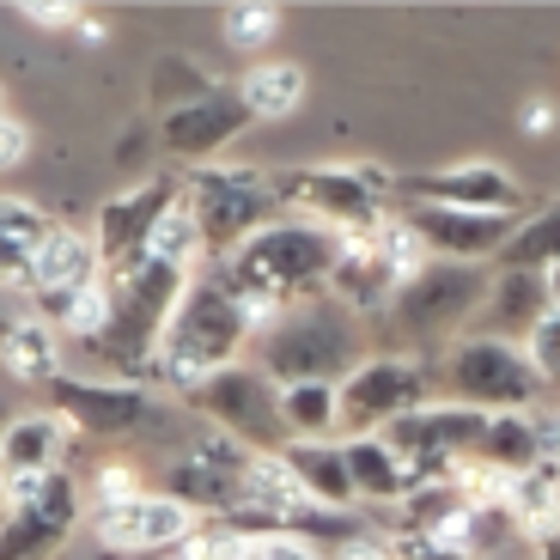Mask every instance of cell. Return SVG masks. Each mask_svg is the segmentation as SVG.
<instances>
[{
  "instance_id": "1",
  "label": "cell",
  "mask_w": 560,
  "mask_h": 560,
  "mask_svg": "<svg viewBox=\"0 0 560 560\" xmlns=\"http://www.w3.org/2000/svg\"><path fill=\"white\" fill-rule=\"evenodd\" d=\"M341 250H348L341 232L305 220V213H287V220L262 225L220 275H225V287L250 305V317L268 329V323L287 317L293 305L329 299V280H336V268H341Z\"/></svg>"
},
{
  "instance_id": "2",
  "label": "cell",
  "mask_w": 560,
  "mask_h": 560,
  "mask_svg": "<svg viewBox=\"0 0 560 560\" xmlns=\"http://www.w3.org/2000/svg\"><path fill=\"white\" fill-rule=\"evenodd\" d=\"M365 353V329L341 299H311L293 305L287 317H275L262 329V353H256V372L287 390V384H348Z\"/></svg>"
},
{
  "instance_id": "3",
  "label": "cell",
  "mask_w": 560,
  "mask_h": 560,
  "mask_svg": "<svg viewBox=\"0 0 560 560\" xmlns=\"http://www.w3.org/2000/svg\"><path fill=\"white\" fill-rule=\"evenodd\" d=\"M250 329H256L250 305L225 287V275H196L189 280V293H183V305L171 311L153 365L165 372L171 384H183V396H189L196 384H208L213 372L238 365Z\"/></svg>"
},
{
  "instance_id": "4",
  "label": "cell",
  "mask_w": 560,
  "mask_h": 560,
  "mask_svg": "<svg viewBox=\"0 0 560 560\" xmlns=\"http://www.w3.org/2000/svg\"><path fill=\"white\" fill-rule=\"evenodd\" d=\"M402 196V183L384 165H305L280 171V201L287 213L329 225L341 238H372L390 220V201Z\"/></svg>"
},
{
  "instance_id": "5",
  "label": "cell",
  "mask_w": 560,
  "mask_h": 560,
  "mask_svg": "<svg viewBox=\"0 0 560 560\" xmlns=\"http://www.w3.org/2000/svg\"><path fill=\"white\" fill-rule=\"evenodd\" d=\"M183 208L196 213L201 225V250L232 262L244 244L262 232V225L287 220V201H280V171H232V165H208L183 183Z\"/></svg>"
},
{
  "instance_id": "6",
  "label": "cell",
  "mask_w": 560,
  "mask_h": 560,
  "mask_svg": "<svg viewBox=\"0 0 560 560\" xmlns=\"http://www.w3.org/2000/svg\"><path fill=\"white\" fill-rule=\"evenodd\" d=\"M488 287H493V268L476 262H427L415 280H402V293L390 299V329L415 348H433V341H463L476 329L481 305H488Z\"/></svg>"
},
{
  "instance_id": "7",
  "label": "cell",
  "mask_w": 560,
  "mask_h": 560,
  "mask_svg": "<svg viewBox=\"0 0 560 560\" xmlns=\"http://www.w3.org/2000/svg\"><path fill=\"white\" fill-rule=\"evenodd\" d=\"M445 402L463 408H481V415H530V402L548 390L536 378L530 353L518 341H500V336H463L445 348Z\"/></svg>"
},
{
  "instance_id": "8",
  "label": "cell",
  "mask_w": 560,
  "mask_h": 560,
  "mask_svg": "<svg viewBox=\"0 0 560 560\" xmlns=\"http://www.w3.org/2000/svg\"><path fill=\"white\" fill-rule=\"evenodd\" d=\"M189 408L208 415L220 433H232L238 445L256 451H287V427H280V384L256 365H225L208 384L189 390Z\"/></svg>"
},
{
  "instance_id": "9",
  "label": "cell",
  "mask_w": 560,
  "mask_h": 560,
  "mask_svg": "<svg viewBox=\"0 0 560 560\" xmlns=\"http://www.w3.org/2000/svg\"><path fill=\"white\" fill-rule=\"evenodd\" d=\"M433 402V372L408 353H372V360L341 384V433H384L402 415Z\"/></svg>"
},
{
  "instance_id": "10",
  "label": "cell",
  "mask_w": 560,
  "mask_h": 560,
  "mask_svg": "<svg viewBox=\"0 0 560 560\" xmlns=\"http://www.w3.org/2000/svg\"><path fill=\"white\" fill-rule=\"evenodd\" d=\"M402 220L415 225V238L427 244L433 262H476V268L500 262V250L518 232L512 213H463V208H427V201H408Z\"/></svg>"
},
{
  "instance_id": "11",
  "label": "cell",
  "mask_w": 560,
  "mask_h": 560,
  "mask_svg": "<svg viewBox=\"0 0 560 560\" xmlns=\"http://www.w3.org/2000/svg\"><path fill=\"white\" fill-rule=\"evenodd\" d=\"M177 201H183V183L177 177H153V183H140V189H128L122 201H110V208L98 213V262L110 268V275L140 268V262H147V250H153L159 220H165Z\"/></svg>"
},
{
  "instance_id": "12",
  "label": "cell",
  "mask_w": 560,
  "mask_h": 560,
  "mask_svg": "<svg viewBox=\"0 0 560 560\" xmlns=\"http://www.w3.org/2000/svg\"><path fill=\"white\" fill-rule=\"evenodd\" d=\"M73 518H80V488L73 476H49L25 505H13V518L0 524V560H49L68 542Z\"/></svg>"
},
{
  "instance_id": "13",
  "label": "cell",
  "mask_w": 560,
  "mask_h": 560,
  "mask_svg": "<svg viewBox=\"0 0 560 560\" xmlns=\"http://www.w3.org/2000/svg\"><path fill=\"white\" fill-rule=\"evenodd\" d=\"M402 201H427V208H463V213H512L518 220V177L493 159H469V165L433 171V177L402 183Z\"/></svg>"
},
{
  "instance_id": "14",
  "label": "cell",
  "mask_w": 560,
  "mask_h": 560,
  "mask_svg": "<svg viewBox=\"0 0 560 560\" xmlns=\"http://www.w3.org/2000/svg\"><path fill=\"white\" fill-rule=\"evenodd\" d=\"M49 402L80 433H135L153 420V396L135 384H85V378H49Z\"/></svg>"
},
{
  "instance_id": "15",
  "label": "cell",
  "mask_w": 560,
  "mask_h": 560,
  "mask_svg": "<svg viewBox=\"0 0 560 560\" xmlns=\"http://www.w3.org/2000/svg\"><path fill=\"white\" fill-rule=\"evenodd\" d=\"M196 505H183L177 493H140L128 505L98 512V536L110 548H183L196 542Z\"/></svg>"
},
{
  "instance_id": "16",
  "label": "cell",
  "mask_w": 560,
  "mask_h": 560,
  "mask_svg": "<svg viewBox=\"0 0 560 560\" xmlns=\"http://www.w3.org/2000/svg\"><path fill=\"white\" fill-rule=\"evenodd\" d=\"M555 311L548 299V275H524V268H493V287H488V305H481L476 329L469 336H500V341H530L542 329V317Z\"/></svg>"
},
{
  "instance_id": "17",
  "label": "cell",
  "mask_w": 560,
  "mask_h": 560,
  "mask_svg": "<svg viewBox=\"0 0 560 560\" xmlns=\"http://www.w3.org/2000/svg\"><path fill=\"white\" fill-rule=\"evenodd\" d=\"M396 293H402V268L390 262L378 232H372V238H348L341 268H336V280H329V299H341L353 317H365V311H390Z\"/></svg>"
},
{
  "instance_id": "18",
  "label": "cell",
  "mask_w": 560,
  "mask_h": 560,
  "mask_svg": "<svg viewBox=\"0 0 560 560\" xmlns=\"http://www.w3.org/2000/svg\"><path fill=\"white\" fill-rule=\"evenodd\" d=\"M244 122H250V110H244L238 85H232V92L220 85L213 98H201V104H189V110H171L165 116V147L177 159H208V153H220Z\"/></svg>"
},
{
  "instance_id": "19",
  "label": "cell",
  "mask_w": 560,
  "mask_h": 560,
  "mask_svg": "<svg viewBox=\"0 0 560 560\" xmlns=\"http://www.w3.org/2000/svg\"><path fill=\"white\" fill-rule=\"evenodd\" d=\"M341 451H348V476H353L360 505H402L408 493H415V476H408L402 451H396L384 433L341 439Z\"/></svg>"
},
{
  "instance_id": "20",
  "label": "cell",
  "mask_w": 560,
  "mask_h": 560,
  "mask_svg": "<svg viewBox=\"0 0 560 560\" xmlns=\"http://www.w3.org/2000/svg\"><path fill=\"white\" fill-rule=\"evenodd\" d=\"M280 457H287L293 481L305 488V500L317 505V512H341V518H348L353 505H360L353 476H348V451H341L336 439H317V445H287Z\"/></svg>"
},
{
  "instance_id": "21",
  "label": "cell",
  "mask_w": 560,
  "mask_h": 560,
  "mask_svg": "<svg viewBox=\"0 0 560 560\" xmlns=\"http://www.w3.org/2000/svg\"><path fill=\"white\" fill-rule=\"evenodd\" d=\"M104 275L98 262V244H85L80 232H49L43 238V250L31 256V287H37L43 299H61V293H80V287H92V280Z\"/></svg>"
},
{
  "instance_id": "22",
  "label": "cell",
  "mask_w": 560,
  "mask_h": 560,
  "mask_svg": "<svg viewBox=\"0 0 560 560\" xmlns=\"http://www.w3.org/2000/svg\"><path fill=\"white\" fill-rule=\"evenodd\" d=\"M61 451H68V420L25 415L0 433V476H49Z\"/></svg>"
},
{
  "instance_id": "23",
  "label": "cell",
  "mask_w": 560,
  "mask_h": 560,
  "mask_svg": "<svg viewBox=\"0 0 560 560\" xmlns=\"http://www.w3.org/2000/svg\"><path fill=\"white\" fill-rule=\"evenodd\" d=\"M476 463H488L493 476H530V469H548L542 463V433H536V408L530 415H493L488 433H481Z\"/></svg>"
},
{
  "instance_id": "24",
  "label": "cell",
  "mask_w": 560,
  "mask_h": 560,
  "mask_svg": "<svg viewBox=\"0 0 560 560\" xmlns=\"http://www.w3.org/2000/svg\"><path fill=\"white\" fill-rule=\"evenodd\" d=\"M280 427H287V445H317V439L341 433V384H287Z\"/></svg>"
},
{
  "instance_id": "25",
  "label": "cell",
  "mask_w": 560,
  "mask_h": 560,
  "mask_svg": "<svg viewBox=\"0 0 560 560\" xmlns=\"http://www.w3.org/2000/svg\"><path fill=\"white\" fill-rule=\"evenodd\" d=\"M238 98L250 110V122H280V116H293L305 104V68H293V61H256L238 80Z\"/></svg>"
},
{
  "instance_id": "26",
  "label": "cell",
  "mask_w": 560,
  "mask_h": 560,
  "mask_svg": "<svg viewBox=\"0 0 560 560\" xmlns=\"http://www.w3.org/2000/svg\"><path fill=\"white\" fill-rule=\"evenodd\" d=\"M560 262V201H542L536 213H524L512 244L500 250L493 268H524V275H548Z\"/></svg>"
},
{
  "instance_id": "27",
  "label": "cell",
  "mask_w": 560,
  "mask_h": 560,
  "mask_svg": "<svg viewBox=\"0 0 560 560\" xmlns=\"http://www.w3.org/2000/svg\"><path fill=\"white\" fill-rule=\"evenodd\" d=\"M0 365L13 372V378H56V329L49 323H19V329H7V341H0Z\"/></svg>"
},
{
  "instance_id": "28",
  "label": "cell",
  "mask_w": 560,
  "mask_h": 560,
  "mask_svg": "<svg viewBox=\"0 0 560 560\" xmlns=\"http://www.w3.org/2000/svg\"><path fill=\"white\" fill-rule=\"evenodd\" d=\"M153 73H159V80H153V98L165 104V116H171V110H189V104H201V98H213V92H220V85H213L208 73L196 68V61H177V56L159 61Z\"/></svg>"
},
{
  "instance_id": "29",
  "label": "cell",
  "mask_w": 560,
  "mask_h": 560,
  "mask_svg": "<svg viewBox=\"0 0 560 560\" xmlns=\"http://www.w3.org/2000/svg\"><path fill=\"white\" fill-rule=\"evenodd\" d=\"M275 31H280V13H275V7H256V0H244V7H225V43H232V49H262Z\"/></svg>"
},
{
  "instance_id": "30",
  "label": "cell",
  "mask_w": 560,
  "mask_h": 560,
  "mask_svg": "<svg viewBox=\"0 0 560 560\" xmlns=\"http://www.w3.org/2000/svg\"><path fill=\"white\" fill-rule=\"evenodd\" d=\"M56 225L43 220L31 201H0V238H13V244H25V250H43V238H49Z\"/></svg>"
},
{
  "instance_id": "31",
  "label": "cell",
  "mask_w": 560,
  "mask_h": 560,
  "mask_svg": "<svg viewBox=\"0 0 560 560\" xmlns=\"http://www.w3.org/2000/svg\"><path fill=\"white\" fill-rule=\"evenodd\" d=\"M524 353H530L536 378H542V384H560V311H548L542 329H536V336L524 341Z\"/></svg>"
},
{
  "instance_id": "32",
  "label": "cell",
  "mask_w": 560,
  "mask_h": 560,
  "mask_svg": "<svg viewBox=\"0 0 560 560\" xmlns=\"http://www.w3.org/2000/svg\"><path fill=\"white\" fill-rule=\"evenodd\" d=\"M31 256H37V250L0 238V287H31Z\"/></svg>"
},
{
  "instance_id": "33",
  "label": "cell",
  "mask_w": 560,
  "mask_h": 560,
  "mask_svg": "<svg viewBox=\"0 0 560 560\" xmlns=\"http://www.w3.org/2000/svg\"><path fill=\"white\" fill-rule=\"evenodd\" d=\"M25 147H31V135L13 122V116H0V171L19 165V159H25Z\"/></svg>"
},
{
  "instance_id": "34",
  "label": "cell",
  "mask_w": 560,
  "mask_h": 560,
  "mask_svg": "<svg viewBox=\"0 0 560 560\" xmlns=\"http://www.w3.org/2000/svg\"><path fill=\"white\" fill-rule=\"evenodd\" d=\"M25 19L31 25H73L80 13H73V7H25Z\"/></svg>"
},
{
  "instance_id": "35",
  "label": "cell",
  "mask_w": 560,
  "mask_h": 560,
  "mask_svg": "<svg viewBox=\"0 0 560 560\" xmlns=\"http://www.w3.org/2000/svg\"><path fill=\"white\" fill-rule=\"evenodd\" d=\"M524 122H530V135H548V122H555V110H548V104H530V116H524Z\"/></svg>"
},
{
  "instance_id": "36",
  "label": "cell",
  "mask_w": 560,
  "mask_h": 560,
  "mask_svg": "<svg viewBox=\"0 0 560 560\" xmlns=\"http://www.w3.org/2000/svg\"><path fill=\"white\" fill-rule=\"evenodd\" d=\"M536 555H542V560H560V524H555L548 536H536Z\"/></svg>"
},
{
  "instance_id": "37",
  "label": "cell",
  "mask_w": 560,
  "mask_h": 560,
  "mask_svg": "<svg viewBox=\"0 0 560 560\" xmlns=\"http://www.w3.org/2000/svg\"><path fill=\"white\" fill-rule=\"evenodd\" d=\"M548 299H555V311H560V262L548 268Z\"/></svg>"
},
{
  "instance_id": "38",
  "label": "cell",
  "mask_w": 560,
  "mask_h": 560,
  "mask_svg": "<svg viewBox=\"0 0 560 560\" xmlns=\"http://www.w3.org/2000/svg\"><path fill=\"white\" fill-rule=\"evenodd\" d=\"M250 560H256V536H250Z\"/></svg>"
},
{
  "instance_id": "39",
  "label": "cell",
  "mask_w": 560,
  "mask_h": 560,
  "mask_svg": "<svg viewBox=\"0 0 560 560\" xmlns=\"http://www.w3.org/2000/svg\"><path fill=\"white\" fill-rule=\"evenodd\" d=\"M0 500H7V488H0Z\"/></svg>"
}]
</instances>
